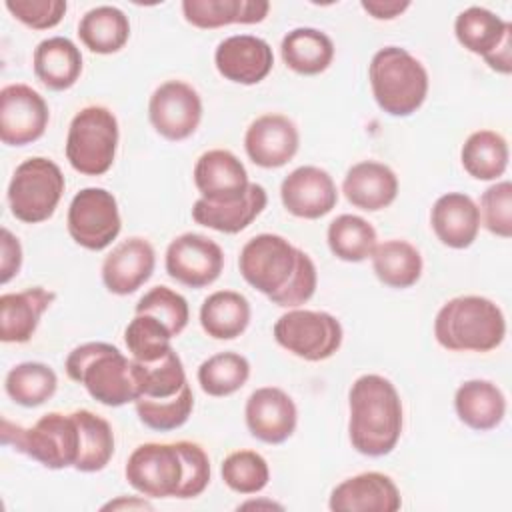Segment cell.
Wrapping results in <instances>:
<instances>
[{"instance_id":"obj_41","label":"cell","mask_w":512,"mask_h":512,"mask_svg":"<svg viewBox=\"0 0 512 512\" xmlns=\"http://www.w3.org/2000/svg\"><path fill=\"white\" fill-rule=\"evenodd\" d=\"M136 414L144 426L156 432H170L186 424L194 408V394L190 384H186L176 396L164 400L138 398Z\"/></svg>"},{"instance_id":"obj_50","label":"cell","mask_w":512,"mask_h":512,"mask_svg":"<svg viewBox=\"0 0 512 512\" xmlns=\"http://www.w3.org/2000/svg\"><path fill=\"white\" fill-rule=\"evenodd\" d=\"M260 506H268V508H278V510H282V506L276 504V502H246V504H242L240 508H260Z\"/></svg>"},{"instance_id":"obj_4","label":"cell","mask_w":512,"mask_h":512,"mask_svg":"<svg viewBox=\"0 0 512 512\" xmlns=\"http://www.w3.org/2000/svg\"><path fill=\"white\" fill-rule=\"evenodd\" d=\"M66 374L82 384L86 392L104 406H124L136 402L138 382L132 358L124 356L108 342H86L76 346L66 358Z\"/></svg>"},{"instance_id":"obj_25","label":"cell","mask_w":512,"mask_h":512,"mask_svg":"<svg viewBox=\"0 0 512 512\" xmlns=\"http://www.w3.org/2000/svg\"><path fill=\"white\" fill-rule=\"evenodd\" d=\"M56 300V292L42 286H32L22 292H8L0 296V340L2 342H28L42 314Z\"/></svg>"},{"instance_id":"obj_42","label":"cell","mask_w":512,"mask_h":512,"mask_svg":"<svg viewBox=\"0 0 512 512\" xmlns=\"http://www.w3.org/2000/svg\"><path fill=\"white\" fill-rule=\"evenodd\" d=\"M224 484L238 494H256L266 488L270 468L266 458L256 450L230 452L220 466Z\"/></svg>"},{"instance_id":"obj_29","label":"cell","mask_w":512,"mask_h":512,"mask_svg":"<svg viewBox=\"0 0 512 512\" xmlns=\"http://www.w3.org/2000/svg\"><path fill=\"white\" fill-rule=\"evenodd\" d=\"M270 12L266 0H184V20L196 28L212 30L230 24H258Z\"/></svg>"},{"instance_id":"obj_15","label":"cell","mask_w":512,"mask_h":512,"mask_svg":"<svg viewBox=\"0 0 512 512\" xmlns=\"http://www.w3.org/2000/svg\"><path fill=\"white\" fill-rule=\"evenodd\" d=\"M50 120L46 100L28 84H8L0 90V140L6 146H26L44 136Z\"/></svg>"},{"instance_id":"obj_9","label":"cell","mask_w":512,"mask_h":512,"mask_svg":"<svg viewBox=\"0 0 512 512\" xmlns=\"http://www.w3.org/2000/svg\"><path fill=\"white\" fill-rule=\"evenodd\" d=\"M274 338L290 354L308 362H320L338 352L344 330L330 312L290 308L274 322Z\"/></svg>"},{"instance_id":"obj_34","label":"cell","mask_w":512,"mask_h":512,"mask_svg":"<svg viewBox=\"0 0 512 512\" xmlns=\"http://www.w3.org/2000/svg\"><path fill=\"white\" fill-rule=\"evenodd\" d=\"M508 142L494 130L472 132L460 150V162L464 170L482 182L498 180L508 168Z\"/></svg>"},{"instance_id":"obj_28","label":"cell","mask_w":512,"mask_h":512,"mask_svg":"<svg viewBox=\"0 0 512 512\" xmlns=\"http://www.w3.org/2000/svg\"><path fill=\"white\" fill-rule=\"evenodd\" d=\"M36 78L50 90L72 88L82 74L80 48L66 36H52L34 48L32 56Z\"/></svg>"},{"instance_id":"obj_5","label":"cell","mask_w":512,"mask_h":512,"mask_svg":"<svg viewBox=\"0 0 512 512\" xmlns=\"http://www.w3.org/2000/svg\"><path fill=\"white\" fill-rule=\"evenodd\" d=\"M372 96L382 112L396 118L414 114L428 96V72L406 48L384 46L368 66Z\"/></svg>"},{"instance_id":"obj_19","label":"cell","mask_w":512,"mask_h":512,"mask_svg":"<svg viewBox=\"0 0 512 512\" xmlns=\"http://www.w3.org/2000/svg\"><path fill=\"white\" fill-rule=\"evenodd\" d=\"M300 146L296 124L284 114H262L250 122L244 134V150L260 168L288 164Z\"/></svg>"},{"instance_id":"obj_12","label":"cell","mask_w":512,"mask_h":512,"mask_svg":"<svg viewBox=\"0 0 512 512\" xmlns=\"http://www.w3.org/2000/svg\"><path fill=\"white\" fill-rule=\"evenodd\" d=\"M456 40L500 74L512 72V24L482 6L462 10L454 20Z\"/></svg>"},{"instance_id":"obj_17","label":"cell","mask_w":512,"mask_h":512,"mask_svg":"<svg viewBox=\"0 0 512 512\" xmlns=\"http://www.w3.org/2000/svg\"><path fill=\"white\" fill-rule=\"evenodd\" d=\"M284 208L304 220H318L332 212L338 190L332 176L318 166H298L280 184Z\"/></svg>"},{"instance_id":"obj_46","label":"cell","mask_w":512,"mask_h":512,"mask_svg":"<svg viewBox=\"0 0 512 512\" xmlns=\"http://www.w3.org/2000/svg\"><path fill=\"white\" fill-rule=\"evenodd\" d=\"M6 10L34 30H48L62 22L68 4L64 0H6Z\"/></svg>"},{"instance_id":"obj_1","label":"cell","mask_w":512,"mask_h":512,"mask_svg":"<svg viewBox=\"0 0 512 512\" xmlns=\"http://www.w3.org/2000/svg\"><path fill=\"white\" fill-rule=\"evenodd\" d=\"M242 278L282 308L306 304L318 284L312 258L278 234H258L250 238L238 256Z\"/></svg>"},{"instance_id":"obj_10","label":"cell","mask_w":512,"mask_h":512,"mask_svg":"<svg viewBox=\"0 0 512 512\" xmlns=\"http://www.w3.org/2000/svg\"><path fill=\"white\" fill-rule=\"evenodd\" d=\"M66 228L70 238L86 250L100 252L108 248L122 230L114 194L96 186L76 192L68 206Z\"/></svg>"},{"instance_id":"obj_26","label":"cell","mask_w":512,"mask_h":512,"mask_svg":"<svg viewBox=\"0 0 512 512\" xmlns=\"http://www.w3.org/2000/svg\"><path fill=\"white\" fill-rule=\"evenodd\" d=\"M268 194L264 186L250 182L244 198L228 204H212L204 198H198L192 206V218L196 224L212 228L222 234H238L248 228L266 208Z\"/></svg>"},{"instance_id":"obj_39","label":"cell","mask_w":512,"mask_h":512,"mask_svg":"<svg viewBox=\"0 0 512 512\" xmlns=\"http://www.w3.org/2000/svg\"><path fill=\"white\" fill-rule=\"evenodd\" d=\"M196 376L202 392L208 396H230L248 382L250 362L238 352H218L198 366Z\"/></svg>"},{"instance_id":"obj_36","label":"cell","mask_w":512,"mask_h":512,"mask_svg":"<svg viewBox=\"0 0 512 512\" xmlns=\"http://www.w3.org/2000/svg\"><path fill=\"white\" fill-rule=\"evenodd\" d=\"M80 428V456L76 462L78 472H100L114 456V432L106 418L90 410L72 412Z\"/></svg>"},{"instance_id":"obj_18","label":"cell","mask_w":512,"mask_h":512,"mask_svg":"<svg viewBox=\"0 0 512 512\" xmlns=\"http://www.w3.org/2000/svg\"><path fill=\"white\" fill-rule=\"evenodd\" d=\"M214 64L224 80L252 86L270 74L274 54L264 38L252 34H234L216 46Z\"/></svg>"},{"instance_id":"obj_43","label":"cell","mask_w":512,"mask_h":512,"mask_svg":"<svg viewBox=\"0 0 512 512\" xmlns=\"http://www.w3.org/2000/svg\"><path fill=\"white\" fill-rule=\"evenodd\" d=\"M136 314H148L160 320L172 336H178L190 320V308L182 294L168 286L150 288L136 304Z\"/></svg>"},{"instance_id":"obj_16","label":"cell","mask_w":512,"mask_h":512,"mask_svg":"<svg viewBox=\"0 0 512 512\" xmlns=\"http://www.w3.org/2000/svg\"><path fill=\"white\" fill-rule=\"evenodd\" d=\"M244 418L250 434L266 444L286 442L298 424L294 400L276 386L256 388L244 406Z\"/></svg>"},{"instance_id":"obj_11","label":"cell","mask_w":512,"mask_h":512,"mask_svg":"<svg viewBox=\"0 0 512 512\" xmlns=\"http://www.w3.org/2000/svg\"><path fill=\"white\" fill-rule=\"evenodd\" d=\"M124 476L146 498H176L184 478V460L176 442H146L128 456Z\"/></svg>"},{"instance_id":"obj_44","label":"cell","mask_w":512,"mask_h":512,"mask_svg":"<svg viewBox=\"0 0 512 512\" xmlns=\"http://www.w3.org/2000/svg\"><path fill=\"white\" fill-rule=\"evenodd\" d=\"M480 222L498 238L512 236V184L500 180L480 196Z\"/></svg>"},{"instance_id":"obj_20","label":"cell","mask_w":512,"mask_h":512,"mask_svg":"<svg viewBox=\"0 0 512 512\" xmlns=\"http://www.w3.org/2000/svg\"><path fill=\"white\" fill-rule=\"evenodd\" d=\"M192 176L200 198L212 204L236 202L244 198L250 186L248 172L240 158L224 148H214L200 154Z\"/></svg>"},{"instance_id":"obj_37","label":"cell","mask_w":512,"mask_h":512,"mask_svg":"<svg viewBox=\"0 0 512 512\" xmlns=\"http://www.w3.org/2000/svg\"><path fill=\"white\" fill-rule=\"evenodd\" d=\"M58 388L56 372L44 362H20L8 370L4 380L6 394L24 408L42 406Z\"/></svg>"},{"instance_id":"obj_7","label":"cell","mask_w":512,"mask_h":512,"mask_svg":"<svg viewBox=\"0 0 512 512\" xmlns=\"http://www.w3.org/2000/svg\"><path fill=\"white\" fill-rule=\"evenodd\" d=\"M118 138V120L110 108L84 106L68 126L66 160L84 176H102L114 164Z\"/></svg>"},{"instance_id":"obj_40","label":"cell","mask_w":512,"mask_h":512,"mask_svg":"<svg viewBox=\"0 0 512 512\" xmlns=\"http://www.w3.org/2000/svg\"><path fill=\"white\" fill-rule=\"evenodd\" d=\"M172 338L170 330L148 314H136L124 330V342L130 358L146 364L160 360L168 350H172Z\"/></svg>"},{"instance_id":"obj_48","label":"cell","mask_w":512,"mask_h":512,"mask_svg":"<svg viewBox=\"0 0 512 512\" xmlns=\"http://www.w3.org/2000/svg\"><path fill=\"white\" fill-rule=\"evenodd\" d=\"M362 10L376 20H394L410 8L408 0H362Z\"/></svg>"},{"instance_id":"obj_8","label":"cell","mask_w":512,"mask_h":512,"mask_svg":"<svg viewBox=\"0 0 512 512\" xmlns=\"http://www.w3.org/2000/svg\"><path fill=\"white\" fill-rule=\"evenodd\" d=\"M66 180L60 166L44 156L20 162L8 184V204L16 220L38 224L56 212Z\"/></svg>"},{"instance_id":"obj_33","label":"cell","mask_w":512,"mask_h":512,"mask_svg":"<svg viewBox=\"0 0 512 512\" xmlns=\"http://www.w3.org/2000/svg\"><path fill=\"white\" fill-rule=\"evenodd\" d=\"M80 42L94 54H114L130 38L128 16L116 6H96L78 22Z\"/></svg>"},{"instance_id":"obj_24","label":"cell","mask_w":512,"mask_h":512,"mask_svg":"<svg viewBox=\"0 0 512 512\" xmlns=\"http://www.w3.org/2000/svg\"><path fill=\"white\" fill-rule=\"evenodd\" d=\"M346 200L366 212L388 208L398 196V176L394 170L376 160H362L348 168L342 180Z\"/></svg>"},{"instance_id":"obj_2","label":"cell","mask_w":512,"mask_h":512,"mask_svg":"<svg viewBox=\"0 0 512 512\" xmlns=\"http://www.w3.org/2000/svg\"><path fill=\"white\" fill-rule=\"evenodd\" d=\"M348 436L356 452L380 458L390 454L402 434L404 412L396 386L380 374H362L348 392Z\"/></svg>"},{"instance_id":"obj_22","label":"cell","mask_w":512,"mask_h":512,"mask_svg":"<svg viewBox=\"0 0 512 512\" xmlns=\"http://www.w3.org/2000/svg\"><path fill=\"white\" fill-rule=\"evenodd\" d=\"M156 252L146 238L132 236L120 242L102 262V282L108 292L128 296L150 280Z\"/></svg>"},{"instance_id":"obj_27","label":"cell","mask_w":512,"mask_h":512,"mask_svg":"<svg viewBox=\"0 0 512 512\" xmlns=\"http://www.w3.org/2000/svg\"><path fill=\"white\" fill-rule=\"evenodd\" d=\"M454 410L462 424L476 432H486L502 424L506 416V396L490 380H466L454 394Z\"/></svg>"},{"instance_id":"obj_23","label":"cell","mask_w":512,"mask_h":512,"mask_svg":"<svg viewBox=\"0 0 512 512\" xmlns=\"http://www.w3.org/2000/svg\"><path fill=\"white\" fill-rule=\"evenodd\" d=\"M430 224L444 246L464 250L474 244L480 230L478 204L464 192L442 194L430 210Z\"/></svg>"},{"instance_id":"obj_31","label":"cell","mask_w":512,"mask_h":512,"mask_svg":"<svg viewBox=\"0 0 512 512\" xmlns=\"http://www.w3.org/2000/svg\"><path fill=\"white\" fill-rule=\"evenodd\" d=\"M250 302L236 290H216L200 306V326L214 340H234L250 324Z\"/></svg>"},{"instance_id":"obj_30","label":"cell","mask_w":512,"mask_h":512,"mask_svg":"<svg viewBox=\"0 0 512 512\" xmlns=\"http://www.w3.org/2000/svg\"><path fill=\"white\" fill-rule=\"evenodd\" d=\"M280 54L284 64L302 76L322 74L334 60L332 38L318 28H294L280 44Z\"/></svg>"},{"instance_id":"obj_21","label":"cell","mask_w":512,"mask_h":512,"mask_svg":"<svg viewBox=\"0 0 512 512\" xmlns=\"http://www.w3.org/2000/svg\"><path fill=\"white\" fill-rule=\"evenodd\" d=\"M328 506L334 512H396L402 506V496L390 476L362 472L336 484Z\"/></svg>"},{"instance_id":"obj_32","label":"cell","mask_w":512,"mask_h":512,"mask_svg":"<svg viewBox=\"0 0 512 512\" xmlns=\"http://www.w3.org/2000/svg\"><path fill=\"white\" fill-rule=\"evenodd\" d=\"M372 270L376 278L390 288H410L422 276V256L420 250L406 240H384L372 250Z\"/></svg>"},{"instance_id":"obj_47","label":"cell","mask_w":512,"mask_h":512,"mask_svg":"<svg viewBox=\"0 0 512 512\" xmlns=\"http://www.w3.org/2000/svg\"><path fill=\"white\" fill-rule=\"evenodd\" d=\"M22 268L20 240L8 230H0V284H8Z\"/></svg>"},{"instance_id":"obj_49","label":"cell","mask_w":512,"mask_h":512,"mask_svg":"<svg viewBox=\"0 0 512 512\" xmlns=\"http://www.w3.org/2000/svg\"><path fill=\"white\" fill-rule=\"evenodd\" d=\"M118 508H138V510H152V504L144 498H118V500H110L108 504L102 506V510H118Z\"/></svg>"},{"instance_id":"obj_45","label":"cell","mask_w":512,"mask_h":512,"mask_svg":"<svg viewBox=\"0 0 512 512\" xmlns=\"http://www.w3.org/2000/svg\"><path fill=\"white\" fill-rule=\"evenodd\" d=\"M184 460V478L178 488L176 498H196L200 496L210 484V458L206 450L190 440L176 442Z\"/></svg>"},{"instance_id":"obj_3","label":"cell","mask_w":512,"mask_h":512,"mask_svg":"<svg viewBox=\"0 0 512 512\" xmlns=\"http://www.w3.org/2000/svg\"><path fill=\"white\" fill-rule=\"evenodd\" d=\"M434 336L442 348L452 352H490L504 342L506 318L490 298L456 296L438 310Z\"/></svg>"},{"instance_id":"obj_38","label":"cell","mask_w":512,"mask_h":512,"mask_svg":"<svg viewBox=\"0 0 512 512\" xmlns=\"http://www.w3.org/2000/svg\"><path fill=\"white\" fill-rule=\"evenodd\" d=\"M134 374L138 382V398H152V400H164L176 396L186 384V372L182 366L180 356L176 350H168L160 360L156 362H138L134 360Z\"/></svg>"},{"instance_id":"obj_6","label":"cell","mask_w":512,"mask_h":512,"mask_svg":"<svg viewBox=\"0 0 512 512\" xmlns=\"http://www.w3.org/2000/svg\"><path fill=\"white\" fill-rule=\"evenodd\" d=\"M2 442L50 470L74 468L80 456V428L72 412H48L30 428L4 418Z\"/></svg>"},{"instance_id":"obj_13","label":"cell","mask_w":512,"mask_h":512,"mask_svg":"<svg viewBox=\"0 0 512 512\" xmlns=\"http://www.w3.org/2000/svg\"><path fill=\"white\" fill-rule=\"evenodd\" d=\"M152 128L170 142L190 138L202 120L200 94L182 80L162 82L148 100Z\"/></svg>"},{"instance_id":"obj_14","label":"cell","mask_w":512,"mask_h":512,"mask_svg":"<svg viewBox=\"0 0 512 512\" xmlns=\"http://www.w3.org/2000/svg\"><path fill=\"white\" fill-rule=\"evenodd\" d=\"M164 266L168 276L178 284L204 288L220 278L224 252L212 238L196 232H184L168 244Z\"/></svg>"},{"instance_id":"obj_35","label":"cell","mask_w":512,"mask_h":512,"mask_svg":"<svg viewBox=\"0 0 512 512\" xmlns=\"http://www.w3.org/2000/svg\"><path fill=\"white\" fill-rule=\"evenodd\" d=\"M330 252L344 262H362L372 256L378 244L374 226L356 214L336 216L326 230Z\"/></svg>"}]
</instances>
